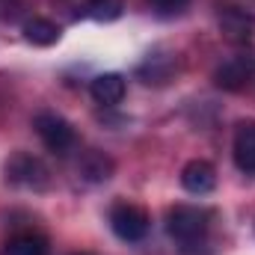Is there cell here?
Returning a JSON list of instances; mask_svg holds the SVG:
<instances>
[{
	"label": "cell",
	"mask_w": 255,
	"mask_h": 255,
	"mask_svg": "<svg viewBox=\"0 0 255 255\" xmlns=\"http://www.w3.org/2000/svg\"><path fill=\"white\" fill-rule=\"evenodd\" d=\"M211 214L202 211V208H193V205H175L169 214H166V232L175 244H181L184 250L199 247L208 235V223Z\"/></svg>",
	"instance_id": "6da1fadb"
},
{
	"label": "cell",
	"mask_w": 255,
	"mask_h": 255,
	"mask_svg": "<svg viewBox=\"0 0 255 255\" xmlns=\"http://www.w3.org/2000/svg\"><path fill=\"white\" fill-rule=\"evenodd\" d=\"M110 229L119 241L136 244L148 235V214H145V208H139L133 202H119L110 208Z\"/></svg>",
	"instance_id": "7a4b0ae2"
},
{
	"label": "cell",
	"mask_w": 255,
	"mask_h": 255,
	"mask_svg": "<svg viewBox=\"0 0 255 255\" xmlns=\"http://www.w3.org/2000/svg\"><path fill=\"white\" fill-rule=\"evenodd\" d=\"M33 128H36L39 139L45 142V148L54 151V154H60V157H65V154L77 145L74 128L68 125L63 116H57V113H39L36 122H33Z\"/></svg>",
	"instance_id": "3957f363"
},
{
	"label": "cell",
	"mask_w": 255,
	"mask_h": 255,
	"mask_svg": "<svg viewBox=\"0 0 255 255\" xmlns=\"http://www.w3.org/2000/svg\"><path fill=\"white\" fill-rule=\"evenodd\" d=\"M6 181L18 184V187H30V190H42L48 187V169L39 157L18 151L6 160Z\"/></svg>",
	"instance_id": "277c9868"
},
{
	"label": "cell",
	"mask_w": 255,
	"mask_h": 255,
	"mask_svg": "<svg viewBox=\"0 0 255 255\" xmlns=\"http://www.w3.org/2000/svg\"><path fill=\"white\" fill-rule=\"evenodd\" d=\"M253 74H255V57H250V54H235L226 63L217 65L214 83L220 89H226V92H241L253 80Z\"/></svg>",
	"instance_id": "5b68a950"
},
{
	"label": "cell",
	"mask_w": 255,
	"mask_h": 255,
	"mask_svg": "<svg viewBox=\"0 0 255 255\" xmlns=\"http://www.w3.org/2000/svg\"><path fill=\"white\" fill-rule=\"evenodd\" d=\"M217 24H220L223 39L232 45H247L255 33V18L241 6H220Z\"/></svg>",
	"instance_id": "8992f818"
},
{
	"label": "cell",
	"mask_w": 255,
	"mask_h": 255,
	"mask_svg": "<svg viewBox=\"0 0 255 255\" xmlns=\"http://www.w3.org/2000/svg\"><path fill=\"white\" fill-rule=\"evenodd\" d=\"M232 157L241 172L255 175V119H244L238 125L235 142H232Z\"/></svg>",
	"instance_id": "52a82bcc"
},
{
	"label": "cell",
	"mask_w": 255,
	"mask_h": 255,
	"mask_svg": "<svg viewBox=\"0 0 255 255\" xmlns=\"http://www.w3.org/2000/svg\"><path fill=\"white\" fill-rule=\"evenodd\" d=\"M181 184L187 193L196 196H205L217 187V169L208 163V160H190L184 169H181Z\"/></svg>",
	"instance_id": "ba28073f"
},
{
	"label": "cell",
	"mask_w": 255,
	"mask_h": 255,
	"mask_svg": "<svg viewBox=\"0 0 255 255\" xmlns=\"http://www.w3.org/2000/svg\"><path fill=\"white\" fill-rule=\"evenodd\" d=\"M89 92H92V98H95L98 104H104V107H116V104L125 98L128 83H125V77H122V74L107 71V74H98V77L92 80Z\"/></svg>",
	"instance_id": "9c48e42d"
},
{
	"label": "cell",
	"mask_w": 255,
	"mask_h": 255,
	"mask_svg": "<svg viewBox=\"0 0 255 255\" xmlns=\"http://www.w3.org/2000/svg\"><path fill=\"white\" fill-rule=\"evenodd\" d=\"M0 255H48V238L36 232H18L3 244Z\"/></svg>",
	"instance_id": "30bf717a"
},
{
	"label": "cell",
	"mask_w": 255,
	"mask_h": 255,
	"mask_svg": "<svg viewBox=\"0 0 255 255\" xmlns=\"http://www.w3.org/2000/svg\"><path fill=\"white\" fill-rule=\"evenodd\" d=\"M24 39L30 45H39V48H51L60 42V27L48 18H30L24 24Z\"/></svg>",
	"instance_id": "8fae6325"
},
{
	"label": "cell",
	"mask_w": 255,
	"mask_h": 255,
	"mask_svg": "<svg viewBox=\"0 0 255 255\" xmlns=\"http://www.w3.org/2000/svg\"><path fill=\"white\" fill-rule=\"evenodd\" d=\"M86 15L92 18V21H116L119 15H122V9H125V0H86Z\"/></svg>",
	"instance_id": "7c38bea8"
},
{
	"label": "cell",
	"mask_w": 255,
	"mask_h": 255,
	"mask_svg": "<svg viewBox=\"0 0 255 255\" xmlns=\"http://www.w3.org/2000/svg\"><path fill=\"white\" fill-rule=\"evenodd\" d=\"M80 169H83V175H86L89 181H107L110 172H113V163H110L104 154H95V151H92V154L83 160Z\"/></svg>",
	"instance_id": "4fadbf2b"
},
{
	"label": "cell",
	"mask_w": 255,
	"mask_h": 255,
	"mask_svg": "<svg viewBox=\"0 0 255 255\" xmlns=\"http://www.w3.org/2000/svg\"><path fill=\"white\" fill-rule=\"evenodd\" d=\"M154 9H160V12H178V9H184V3L187 0H148Z\"/></svg>",
	"instance_id": "5bb4252c"
}]
</instances>
